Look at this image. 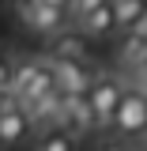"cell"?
I'll return each mask as SVG.
<instances>
[{
    "mask_svg": "<svg viewBox=\"0 0 147 151\" xmlns=\"http://www.w3.org/2000/svg\"><path fill=\"white\" fill-rule=\"evenodd\" d=\"M125 91H128V87H125L117 76L98 72L94 87L87 91V102H91V110H94V125H98V129H113L117 110H121V102H125Z\"/></svg>",
    "mask_w": 147,
    "mask_h": 151,
    "instance_id": "1",
    "label": "cell"
},
{
    "mask_svg": "<svg viewBox=\"0 0 147 151\" xmlns=\"http://www.w3.org/2000/svg\"><path fill=\"white\" fill-rule=\"evenodd\" d=\"M143 129H147V91L128 87L121 110H117V121H113V132H121V136H140Z\"/></svg>",
    "mask_w": 147,
    "mask_h": 151,
    "instance_id": "2",
    "label": "cell"
},
{
    "mask_svg": "<svg viewBox=\"0 0 147 151\" xmlns=\"http://www.w3.org/2000/svg\"><path fill=\"white\" fill-rule=\"evenodd\" d=\"M19 15H23V23H27L30 30H38V34H60V30L68 27V15H72V12L38 4V0H23V4H19Z\"/></svg>",
    "mask_w": 147,
    "mask_h": 151,
    "instance_id": "3",
    "label": "cell"
},
{
    "mask_svg": "<svg viewBox=\"0 0 147 151\" xmlns=\"http://www.w3.org/2000/svg\"><path fill=\"white\" fill-rule=\"evenodd\" d=\"M30 113H27V106H19L15 98L8 94V102H4V110H0V144L4 147H11V144H19V140H27L30 136Z\"/></svg>",
    "mask_w": 147,
    "mask_h": 151,
    "instance_id": "4",
    "label": "cell"
},
{
    "mask_svg": "<svg viewBox=\"0 0 147 151\" xmlns=\"http://www.w3.org/2000/svg\"><path fill=\"white\" fill-rule=\"evenodd\" d=\"M53 68H57V87H60V94H68V98L87 94L94 87V79H98V72H94L87 60H75V64H53Z\"/></svg>",
    "mask_w": 147,
    "mask_h": 151,
    "instance_id": "5",
    "label": "cell"
},
{
    "mask_svg": "<svg viewBox=\"0 0 147 151\" xmlns=\"http://www.w3.org/2000/svg\"><path fill=\"white\" fill-rule=\"evenodd\" d=\"M79 30L91 38H106L117 30V12H113V4H102L98 12H91L87 19H79Z\"/></svg>",
    "mask_w": 147,
    "mask_h": 151,
    "instance_id": "6",
    "label": "cell"
},
{
    "mask_svg": "<svg viewBox=\"0 0 147 151\" xmlns=\"http://www.w3.org/2000/svg\"><path fill=\"white\" fill-rule=\"evenodd\" d=\"M49 60H53V64H75V60H87V45H83V38H75V34L57 38L53 49H49Z\"/></svg>",
    "mask_w": 147,
    "mask_h": 151,
    "instance_id": "7",
    "label": "cell"
},
{
    "mask_svg": "<svg viewBox=\"0 0 147 151\" xmlns=\"http://www.w3.org/2000/svg\"><path fill=\"white\" fill-rule=\"evenodd\" d=\"M113 12H117V30L132 34V30L143 23V15H147V0H117Z\"/></svg>",
    "mask_w": 147,
    "mask_h": 151,
    "instance_id": "8",
    "label": "cell"
},
{
    "mask_svg": "<svg viewBox=\"0 0 147 151\" xmlns=\"http://www.w3.org/2000/svg\"><path fill=\"white\" fill-rule=\"evenodd\" d=\"M38 72H42V60H38V57H30V60H19V64H15V79H11V98H15L19 106H23V98H27V91H30V83L38 79Z\"/></svg>",
    "mask_w": 147,
    "mask_h": 151,
    "instance_id": "9",
    "label": "cell"
},
{
    "mask_svg": "<svg viewBox=\"0 0 147 151\" xmlns=\"http://www.w3.org/2000/svg\"><path fill=\"white\" fill-rule=\"evenodd\" d=\"M75 140L68 129H49L45 136H38V144H34V151H75Z\"/></svg>",
    "mask_w": 147,
    "mask_h": 151,
    "instance_id": "10",
    "label": "cell"
},
{
    "mask_svg": "<svg viewBox=\"0 0 147 151\" xmlns=\"http://www.w3.org/2000/svg\"><path fill=\"white\" fill-rule=\"evenodd\" d=\"M143 60H147V38L128 34V38H125V45H121V64L136 72V68H140Z\"/></svg>",
    "mask_w": 147,
    "mask_h": 151,
    "instance_id": "11",
    "label": "cell"
},
{
    "mask_svg": "<svg viewBox=\"0 0 147 151\" xmlns=\"http://www.w3.org/2000/svg\"><path fill=\"white\" fill-rule=\"evenodd\" d=\"M15 64L8 53H0V94H11V79H15Z\"/></svg>",
    "mask_w": 147,
    "mask_h": 151,
    "instance_id": "12",
    "label": "cell"
},
{
    "mask_svg": "<svg viewBox=\"0 0 147 151\" xmlns=\"http://www.w3.org/2000/svg\"><path fill=\"white\" fill-rule=\"evenodd\" d=\"M102 4H110V0H72V15H75V23H79V19H87L91 12H98Z\"/></svg>",
    "mask_w": 147,
    "mask_h": 151,
    "instance_id": "13",
    "label": "cell"
},
{
    "mask_svg": "<svg viewBox=\"0 0 147 151\" xmlns=\"http://www.w3.org/2000/svg\"><path fill=\"white\" fill-rule=\"evenodd\" d=\"M136 87H143V91H147V60L136 68Z\"/></svg>",
    "mask_w": 147,
    "mask_h": 151,
    "instance_id": "14",
    "label": "cell"
},
{
    "mask_svg": "<svg viewBox=\"0 0 147 151\" xmlns=\"http://www.w3.org/2000/svg\"><path fill=\"white\" fill-rule=\"evenodd\" d=\"M38 4H49V8H64V12H72V0H38Z\"/></svg>",
    "mask_w": 147,
    "mask_h": 151,
    "instance_id": "15",
    "label": "cell"
},
{
    "mask_svg": "<svg viewBox=\"0 0 147 151\" xmlns=\"http://www.w3.org/2000/svg\"><path fill=\"white\" fill-rule=\"evenodd\" d=\"M132 34H140V38H147V15H143V23H140V27H136Z\"/></svg>",
    "mask_w": 147,
    "mask_h": 151,
    "instance_id": "16",
    "label": "cell"
},
{
    "mask_svg": "<svg viewBox=\"0 0 147 151\" xmlns=\"http://www.w3.org/2000/svg\"><path fill=\"white\" fill-rule=\"evenodd\" d=\"M102 151H125V147H121V144H106Z\"/></svg>",
    "mask_w": 147,
    "mask_h": 151,
    "instance_id": "17",
    "label": "cell"
},
{
    "mask_svg": "<svg viewBox=\"0 0 147 151\" xmlns=\"http://www.w3.org/2000/svg\"><path fill=\"white\" fill-rule=\"evenodd\" d=\"M140 144H143V147H147V129H143V132H140Z\"/></svg>",
    "mask_w": 147,
    "mask_h": 151,
    "instance_id": "18",
    "label": "cell"
},
{
    "mask_svg": "<svg viewBox=\"0 0 147 151\" xmlns=\"http://www.w3.org/2000/svg\"><path fill=\"white\" fill-rule=\"evenodd\" d=\"M4 102H8V94H0V110H4Z\"/></svg>",
    "mask_w": 147,
    "mask_h": 151,
    "instance_id": "19",
    "label": "cell"
},
{
    "mask_svg": "<svg viewBox=\"0 0 147 151\" xmlns=\"http://www.w3.org/2000/svg\"><path fill=\"white\" fill-rule=\"evenodd\" d=\"M0 151H4V144H0Z\"/></svg>",
    "mask_w": 147,
    "mask_h": 151,
    "instance_id": "20",
    "label": "cell"
}]
</instances>
